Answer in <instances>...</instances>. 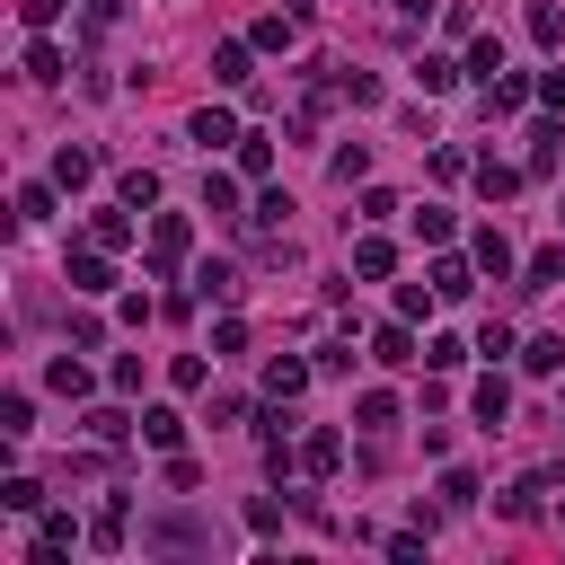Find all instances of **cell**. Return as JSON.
<instances>
[{
	"label": "cell",
	"instance_id": "cell-16",
	"mask_svg": "<svg viewBox=\"0 0 565 565\" xmlns=\"http://www.w3.org/2000/svg\"><path fill=\"white\" fill-rule=\"evenodd\" d=\"M89 177H98V160H89V151H71V141H62V151H53V186H62V194H80Z\"/></svg>",
	"mask_w": 565,
	"mask_h": 565
},
{
	"label": "cell",
	"instance_id": "cell-6",
	"mask_svg": "<svg viewBox=\"0 0 565 565\" xmlns=\"http://www.w3.org/2000/svg\"><path fill=\"white\" fill-rule=\"evenodd\" d=\"M468 406H477V424H504V415H513V380H504V372H486V380L468 389Z\"/></svg>",
	"mask_w": 565,
	"mask_h": 565
},
{
	"label": "cell",
	"instance_id": "cell-45",
	"mask_svg": "<svg viewBox=\"0 0 565 565\" xmlns=\"http://www.w3.org/2000/svg\"><path fill=\"white\" fill-rule=\"evenodd\" d=\"M539 98H548V106H565V71H539Z\"/></svg>",
	"mask_w": 565,
	"mask_h": 565
},
{
	"label": "cell",
	"instance_id": "cell-30",
	"mask_svg": "<svg viewBox=\"0 0 565 565\" xmlns=\"http://www.w3.org/2000/svg\"><path fill=\"white\" fill-rule=\"evenodd\" d=\"M434 292H442V301H468V265H460V256H434Z\"/></svg>",
	"mask_w": 565,
	"mask_h": 565
},
{
	"label": "cell",
	"instance_id": "cell-36",
	"mask_svg": "<svg viewBox=\"0 0 565 565\" xmlns=\"http://www.w3.org/2000/svg\"><path fill=\"white\" fill-rule=\"evenodd\" d=\"M415 239H424V248H442V239H451V212H442V203H424V212H415Z\"/></svg>",
	"mask_w": 565,
	"mask_h": 565
},
{
	"label": "cell",
	"instance_id": "cell-41",
	"mask_svg": "<svg viewBox=\"0 0 565 565\" xmlns=\"http://www.w3.org/2000/svg\"><path fill=\"white\" fill-rule=\"evenodd\" d=\"M248 530H256V539H274V530H282V504H274V494H256V504H248Z\"/></svg>",
	"mask_w": 565,
	"mask_h": 565
},
{
	"label": "cell",
	"instance_id": "cell-25",
	"mask_svg": "<svg viewBox=\"0 0 565 565\" xmlns=\"http://www.w3.org/2000/svg\"><path fill=\"white\" fill-rule=\"evenodd\" d=\"M203 212H230V222H248V212H239V177H203Z\"/></svg>",
	"mask_w": 565,
	"mask_h": 565
},
{
	"label": "cell",
	"instance_id": "cell-47",
	"mask_svg": "<svg viewBox=\"0 0 565 565\" xmlns=\"http://www.w3.org/2000/svg\"><path fill=\"white\" fill-rule=\"evenodd\" d=\"M556 222H565V212H556Z\"/></svg>",
	"mask_w": 565,
	"mask_h": 565
},
{
	"label": "cell",
	"instance_id": "cell-29",
	"mask_svg": "<svg viewBox=\"0 0 565 565\" xmlns=\"http://www.w3.org/2000/svg\"><path fill=\"white\" fill-rule=\"evenodd\" d=\"M89 239H98V248H124V239H133V203H124V212H98Z\"/></svg>",
	"mask_w": 565,
	"mask_h": 565
},
{
	"label": "cell",
	"instance_id": "cell-33",
	"mask_svg": "<svg viewBox=\"0 0 565 565\" xmlns=\"http://www.w3.org/2000/svg\"><path fill=\"white\" fill-rule=\"evenodd\" d=\"M0 504H10V513H45V486L36 477H10V486H0Z\"/></svg>",
	"mask_w": 565,
	"mask_h": 565
},
{
	"label": "cell",
	"instance_id": "cell-22",
	"mask_svg": "<svg viewBox=\"0 0 565 565\" xmlns=\"http://www.w3.org/2000/svg\"><path fill=\"white\" fill-rule=\"evenodd\" d=\"M230 292H239L230 265H194V301H230Z\"/></svg>",
	"mask_w": 565,
	"mask_h": 565
},
{
	"label": "cell",
	"instance_id": "cell-27",
	"mask_svg": "<svg viewBox=\"0 0 565 565\" xmlns=\"http://www.w3.org/2000/svg\"><path fill=\"white\" fill-rule=\"evenodd\" d=\"M522 363H530V372H565V336H530Z\"/></svg>",
	"mask_w": 565,
	"mask_h": 565
},
{
	"label": "cell",
	"instance_id": "cell-3",
	"mask_svg": "<svg viewBox=\"0 0 565 565\" xmlns=\"http://www.w3.org/2000/svg\"><path fill=\"white\" fill-rule=\"evenodd\" d=\"M248 45H256V53H292V45H301V0H292V10H265Z\"/></svg>",
	"mask_w": 565,
	"mask_h": 565
},
{
	"label": "cell",
	"instance_id": "cell-9",
	"mask_svg": "<svg viewBox=\"0 0 565 565\" xmlns=\"http://www.w3.org/2000/svg\"><path fill=\"white\" fill-rule=\"evenodd\" d=\"M539 494H556V477H522L513 494H494V513H504V522H530V513H539Z\"/></svg>",
	"mask_w": 565,
	"mask_h": 565
},
{
	"label": "cell",
	"instance_id": "cell-44",
	"mask_svg": "<svg viewBox=\"0 0 565 565\" xmlns=\"http://www.w3.org/2000/svg\"><path fill=\"white\" fill-rule=\"evenodd\" d=\"M468 168H477V160H468V151H451V141L434 151V177H442V186H451V177H468Z\"/></svg>",
	"mask_w": 565,
	"mask_h": 565
},
{
	"label": "cell",
	"instance_id": "cell-38",
	"mask_svg": "<svg viewBox=\"0 0 565 565\" xmlns=\"http://www.w3.org/2000/svg\"><path fill=\"white\" fill-rule=\"evenodd\" d=\"M62 10H71V0H18V18L45 36V27H62Z\"/></svg>",
	"mask_w": 565,
	"mask_h": 565
},
{
	"label": "cell",
	"instance_id": "cell-32",
	"mask_svg": "<svg viewBox=\"0 0 565 565\" xmlns=\"http://www.w3.org/2000/svg\"><path fill=\"white\" fill-rule=\"evenodd\" d=\"M89 548H106V556H115V548H124V504H106V513H98V522H89Z\"/></svg>",
	"mask_w": 565,
	"mask_h": 565
},
{
	"label": "cell",
	"instance_id": "cell-39",
	"mask_svg": "<svg viewBox=\"0 0 565 565\" xmlns=\"http://www.w3.org/2000/svg\"><path fill=\"white\" fill-rule=\"evenodd\" d=\"M18 222H53V186H18Z\"/></svg>",
	"mask_w": 565,
	"mask_h": 565
},
{
	"label": "cell",
	"instance_id": "cell-20",
	"mask_svg": "<svg viewBox=\"0 0 565 565\" xmlns=\"http://www.w3.org/2000/svg\"><path fill=\"white\" fill-rule=\"evenodd\" d=\"M353 424H372V434H389V424H398V398H389V389H363V406H353Z\"/></svg>",
	"mask_w": 565,
	"mask_h": 565
},
{
	"label": "cell",
	"instance_id": "cell-40",
	"mask_svg": "<svg viewBox=\"0 0 565 565\" xmlns=\"http://www.w3.org/2000/svg\"><path fill=\"white\" fill-rule=\"evenodd\" d=\"M442 504H451V513H468V504H477V477H468V468H451V477H442Z\"/></svg>",
	"mask_w": 565,
	"mask_h": 565
},
{
	"label": "cell",
	"instance_id": "cell-17",
	"mask_svg": "<svg viewBox=\"0 0 565 565\" xmlns=\"http://www.w3.org/2000/svg\"><path fill=\"white\" fill-rule=\"evenodd\" d=\"M556 282H565V248H539L522 265V292H556Z\"/></svg>",
	"mask_w": 565,
	"mask_h": 565
},
{
	"label": "cell",
	"instance_id": "cell-21",
	"mask_svg": "<svg viewBox=\"0 0 565 565\" xmlns=\"http://www.w3.org/2000/svg\"><path fill=\"white\" fill-rule=\"evenodd\" d=\"M530 45H565V10L556 0H530Z\"/></svg>",
	"mask_w": 565,
	"mask_h": 565
},
{
	"label": "cell",
	"instance_id": "cell-5",
	"mask_svg": "<svg viewBox=\"0 0 565 565\" xmlns=\"http://www.w3.org/2000/svg\"><path fill=\"white\" fill-rule=\"evenodd\" d=\"M468 256H477V274H494V282H504V274H513V239H504V230H494V222H486V230L468 239Z\"/></svg>",
	"mask_w": 565,
	"mask_h": 565
},
{
	"label": "cell",
	"instance_id": "cell-42",
	"mask_svg": "<svg viewBox=\"0 0 565 565\" xmlns=\"http://www.w3.org/2000/svg\"><path fill=\"white\" fill-rule=\"evenodd\" d=\"M89 442H124V415L115 406H89Z\"/></svg>",
	"mask_w": 565,
	"mask_h": 565
},
{
	"label": "cell",
	"instance_id": "cell-26",
	"mask_svg": "<svg viewBox=\"0 0 565 565\" xmlns=\"http://www.w3.org/2000/svg\"><path fill=\"white\" fill-rule=\"evenodd\" d=\"M115 194H124L133 212H151V203H160V177H151V168H124V186H115Z\"/></svg>",
	"mask_w": 565,
	"mask_h": 565
},
{
	"label": "cell",
	"instance_id": "cell-43",
	"mask_svg": "<svg viewBox=\"0 0 565 565\" xmlns=\"http://www.w3.org/2000/svg\"><path fill=\"white\" fill-rule=\"evenodd\" d=\"M168 380H177V389H203L212 372H203V353H177V363H168Z\"/></svg>",
	"mask_w": 565,
	"mask_h": 565
},
{
	"label": "cell",
	"instance_id": "cell-23",
	"mask_svg": "<svg viewBox=\"0 0 565 565\" xmlns=\"http://www.w3.org/2000/svg\"><path fill=\"white\" fill-rule=\"evenodd\" d=\"M434 301H442L434 274H424V282H398V318H434Z\"/></svg>",
	"mask_w": 565,
	"mask_h": 565
},
{
	"label": "cell",
	"instance_id": "cell-2",
	"mask_svg": "<svg viewBox=\"0 0 565 565\" xmlns=\"http://www.w3.org/2000/svg\"><path fill=\"white\" fill-rule=\"evenodd\" d=\"M106 256H115V248H98V239L71 256V265H62V274H71V292H115V265H106Z\"/></svg>",
	"mask_w": 565,
	"mask_h": 565
},
{
	"label": "cell",
	"instance_id": "cell-7",
	"mask_svg": "<svg viewBox=\"0 0 565 565\" xmlns=\"http://www.w3.org/2000/svg\"><path fill=\"white\" fill-rule=\"evenodd\" d=\"M460 71H468V62H451V53H424V62H415V89H424V98H451V89H460Z\"/></svg>",
	"mask_w": 565,
	"mask_h": 565
},
{
	"label": "cell",
	"instance_id": "cell-15",
	"mask_svg": "<svg viewBox=\"0 0 565 565\" xmlns=\"http://www.w3.org/2000/svg\"><path fill=\"white\" fill-rule=\"evenodd\" d=\"M186 133L203 141V151H222V141H239V115H230V106H203V115H194Z\"/></svg>",
	"mask_w": 565,
	"mask_h": 565
},
{
	"label": "cell",
	"instance_id": "cell-11",
	"mask_svg": "<svg viewBox=\"0 0 565 565\" xmlns=\"http://www.w3.org/2000/svg\"><path fill=\"white\" fill-rule=\"evenodd\" d=\"M372 363H415V318H389L372 336Z\"/></svg>",
	"mask_w": 565,
	"mask_h": 565
},
{
	"label": "cell",
	"instance_id": "cell-8",
	"mask_svg": "<svg viewBox=\"0 0 565 565\" xmlns=\"http://www.w3.org/2000/svg\"><path fill=\"white\" fill-rule=\"evenodd\" d=\"M310 389V363H292V353H274V363H265V398L282 406V398H301Z\"/></svg>",
	"mask_w": 565,
	"mask_h": 565
},
{
	"label": "cell",
	"instance_id": "cell-35",
	"mask_svg": "<svg viewBox=\"0 0 565 565\" xmlns=\"http://www.w3.org/2000/svg\"><path fill=\"white\" fill-rule=\"evenodd\" d=\"M282 212H292V194H282V186H265V194H256V212H248V222H256V230H282Z\"/></svg>",
	"mask_w": 565,
	"mask_h": 565
},
{
	"label": "cell",
	"instance_id": "cell-46",
	"mask_svg": "<svg viewBox=\"0 0 565 565\" xmlns=\"http://www.w3.org/2000/svg\"><path fill=\"white\" fill-rule=\"evenodd\" d=\"M389 10H398V18H424V10H434V0H389Z\"/></svg>",
	"mask_w": 565,
	"mask_h": 565
},
{
	"label": "cell",
	"instance_id": "cell-24",
	"mask_svg": "<svg viewBox=\"0 0 565 565\" xmlns=\"http://www.w3.org/2000/svg\"><path fill=\"white\" fill-rule=\"evenodd\" d=\"M212 80L239 89V80H248V45H212Z\"/></svg>",
	"mask_w": 565,
	"mask_h": 565
},
{
	"label": "cell",
	"instance_id": "cell-10",
	"mask_svg": "<svg viewBox=\"0 0 565 565\" xmlns=\"http://www.w3.org/2000/svg\"><path fill=\"white\" fill-rule=\"evenodd\" d=\"M468 177H477V194H486V203H504V194H522V168H504L494 151H486V160H477Z\"/></svg>",
	"mask_w": 565,
	"mask_h": 565
},
{
	"label": "cell",
	"instance_id": "cell-19",
	"mask_svg": "<svg viewBox=\"0 0 565 565\" xmlns=\"http://www.w3.org/2000/svg\"><path fill=\"white\" fill-rule=\"evenodd\" d=\"M239 177H274V141L265 133H239Z\"/></svg>",
	"mask_w": 565,
	"mask_h": 565
},
{
	"label": "cell",
	"instance_id": "cell-12",
	"mask_svg": "<svg viewBox=\"0 0 565 565\" xmlns=\"http://www.w3.org/2000/svg\"><path fill=\"white\" fill-rule=\"evenodd\" d=\"M353 274H363V282H389V274H398V248H389V239H353Z\"/></svg>",
	"mask_w": 565,
	"mask_h": 565
},
{
	"label": "cell",
	"instance_id": "cell-18",
	"mask_svg": "<svg viewBox=\"0 0 565 565\" xmlns=\"http://www.w3.org/2000/svg\"><path fill=\"white\" fill-rule=\"evenodd\" d=\"M0 434H10V442H27V434H36V406H27V389H10V398H0Z\"/></svg>",
	"mask_w": 565,
	"mask_h": 565
},
{
	"label": "cell",
	"instance_id": "cell-1",
	"mask_svg": "<svg viewBox=\"0 0 565 565\" xmlns=\"http://www.w3.org/2000/svg\"><path fill=\"white\" fill-rule=\"evenodd\" d=\"M186 248H194V222H186V212H151V274H177Z\"/></svg>",
	"mask_w": 565,
	"mask_h": 565
},
{
	"label": "cell",
	"instance_id": "cell-28",
	"mask_svg": "<svg viewBox=\"0 0 565 565\" xmlns=\"http://www.w3.org/2000/svg\"><path fill=\"white\" fill-rule=\"evenodd\" d=\"M62 71H71V62H62V45H45V36H36V45H27V80H62Z\"/></svg>",
	"mask_w": 565,
	"mask_h": 565
},
{
	"label": "cell",
	"instance_id": "cell-37",
	"mask_svg": "<svg viewBox=\"0 0 565 565\" xmlns=\"http://www.w3.org/2000/svg\"><path fill=\"white\" fill-rule=\"evenodd\" d=\"M424 363H434V372H460L468 344H460V336H434V344H424Z\"/></svg>",
	"mask_w": 565,
	"mask_h": 565
},
{
	"label": "cell",
	"instance_id": "cell-14",
	"mask_svg": "<svg viewBox=\"0 0 565 565\" xmlns=\"http://www.w3.org/2000/svg\"><path fill=\"white\" fill-rule=\"evenodd\" d=\"M141 442H151V451H177V442H186V415H177V406H151V415H141Z\"/></svg>",
	"mask_w": 565,
	"mask_h": 565
},
{
	"label": "cell",
	"instance_id": "cell-31",
	"mask_svg": "<svg viewBox=\"0 0 565 565\" xmlns=\"http://www.w3.org/2000/svg\"><path fill=\"white\" fill-rule=\"evenodd\" d=\"M556 141H565L556 124H530V177H548V168H556Z\"/></svg>",
	"mask_w": 565,
	"mask_h": 565
},
{
	"label": "cell",
	"instance_id": "cell-34",
	"mask_svg": "<svg viewBox=\"0 0 565 565\" xmlns=\"http://www.w3.org/2000/svg\"><path fill=\"white\" fill-rule=\"evenodd\" d=\"M468 71H477V80H494V71H504V36H477V45H468Z\"/></svg>",
	"mask_w": 565,
	"mask_h": 565
},
{
	"label": "cell",
	"instance_id": "cell-13",
	"mask_svg": "<svg viewBox=\"0 0 565 565\" xmlns=\"http://www.w3.org/2000/svg\"><path fill=\"white\" fill-rule=\"evenodd\" d=\"M45 389H62V398H89V363H80V353H53V363H45Z\"/></svg>",
	"mask_w": 565,
	"mask_h": 565
},
{
	"label": "cell",
	"instance_id": "cell-4",
	"mask_svg": "<svg viewBox=\"0 0 565 565\" xmlns=\"http://www.w3.org/2000/svg\"><path fill=\"white\" fill-rule=\"evenodd\" d=\"M301 468H310V477H336V468H344V434H336V424H318V434L301 442Z\"/></svg>",
	"mask_w": 565,
	"mask_h": 565
}]
</instances>
